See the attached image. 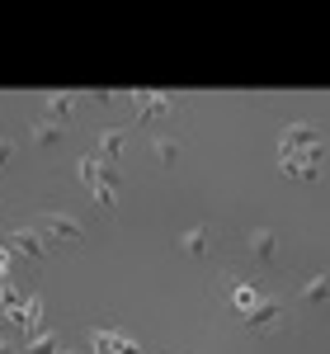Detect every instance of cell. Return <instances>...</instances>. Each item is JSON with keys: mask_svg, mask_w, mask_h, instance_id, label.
I'll return each mask as SVG.
<instances>
[{"mask_svg": "<svg viewBox=\"0 0 330 354\" xmlns=\"http://www.w3.org/2000/svg\"><path fill=\"white\" fill-rule=\"evenodd\" d=\"M246 326L255 330V335H274V330L283 326V298L264 293V298H260V302L246 312Z\"/></svg>", "mask_w": 330, "mask_h": 354, "instance_id": "1", "label": "cell"}, {"mask_svg": "<svg viewBox=\"0 0 330 354\" xmlns=\"http://www.w3.org/2000/svg\"><path fill=\"white\" fill-rule=\"evenodd\" d=\"M133 100H137L142 123H165L170 113L179 109V100H175V95H165V90H133Z\"/></svg>", "mask_w": 330, "mask_h": 354, "instance_id": "2", "label": "cell"}, {"mask_svg": "<svg viewBox=\"0 0 330 354\" xmlns=\"http://www.w3.org/2000/svg\"><path fill=\"white\" fill-rule=\"evenodd\" d=\"M38 232H43L48 241H66V245H76V241L85 236L81 222L66 218V213H43V218H38Z\"/></svg>", "mask_w": 330, "mask_h": 354, "instance_id": "3", "label": "cell"}, {"mask_svg": "<svg viewBox=\"0 0 330 354\" xmlns=\"http://www.w3.org/2000/svg\"><path fill=\"white\" fill-rule=\"evenodd\" d=\"M222 298H226L236 312H241V317H246L250 307L260 302V288H255V283H246V279H236V274H222Z\"/></svg>", "mask_w": 330, "mask_h": 354, "instance_id": "4", "label": "cell"}, {"mask_svg": "<svg viewBox=\"0 0 330 354\" xmlns=\"http://www.w3.org/2000/svg\"><path fill=\"white\" fill-rule=\"evenodd\" d=\"M307 147H321V133L307 128V123H293V128L283 133V142H278V156L288 161V156H298V151H307Z\"/></svg>", "mask_w": 330, "mask_h": 354, "instance_id": "5", "label": "cell"}, {"mask_svg": "<svg viewBox=\"0 0 330 354\" xmlns=\"http://www.w3.org/2000/svg\"><path fill=\"white\" fill-rule=\"evenodd\" d=\"M10 245H14L19 255H28V260H48V236H43L38 227H14V232H10Z\"/></svg>", "mask_w": 330, "mask_h": 354, "instance_id": "6", "label": "cell"}, {"mask_svg": "<svg viewBox=\"0 0 330 354\" xmlns=\"http://www.w3.org/2000/svg\"><path fill=\"white\" fill-rule=\"evenodd\" d=\"M14 326L24 330V340H28V345H33V340L43 335V298H38V293H33V298H24V312L14 317Z\"/></svg>", "mask_w": 330, "mask_h": 354, "instance_id": "7", "label": "cell"}, {"mask_svg": "<svg viewBox=\"0 0 330 354\" xmlns=\"http://www.w3.org/2000/svg\"><path fill=\"white\" fill-rule=\"evenodd\" d=\"M76 104H81V100H76L71 90H52V95H48V123H61V128H66L71 113H76Z\"/></svg>", "mask_w": 330, "mask_h": 354, "instance_id": "8", "label": "cell"}, {"mask_svg": "<svg viewBox=\"0 0 330 354\" xmlns=\"http://www.w3.org/2000/svg\"><path fill=\"white\" fill-rule=\"evenodd\" d=\"M28 137H33V147L52 151V147H61V142H66V128H61V123H48V118H38V123L28 128Z\"/></svg>", "mask_w": 330, "mask_h": 354, "instance_id": "9", "label": "cell"}, {"mask_svg": "<svg viewBox=\"0 0 330 354\" xmlns=\"http://www.w3.org/2000/svg\"><path fill=\"white\" fill-rule=\"evenodd\" d=\"M123 142H128V133H123V128H109V133L99 137V151H95V161L118 165V156H123Z\"/></svg>", "mask_w": 330, "mask_h": 354, "instance_id": "10", "label": "cell"}, {"mask_svg": "<svg viewBox=\"0 0 330 354\" xmlns=\"http://www.w3.org/2000/svg\"><path fill=\"white\" fill-rule=\"evenodd\" d=\"M250 255H255V260H274L278 255V236L269 227H255V232H250Z\"/></svg>", "mask_w": 330, "mask_h": 354, "instance_id": "11", "label": "cell"}, {"mask_svg": "<svg viewBox=\"0 0 330 354\" xmlns=\"http://www.w3.org/2000/svg\"><path fill=\"white\" fill-rule=\"evenodd\" d=\"M151 151H156V161H161V165L179 161V142H175V137H156V142H151Z\"/></svg>", "mask_w": 330, "mask_h": 354, "instance_id": "12", "label": "cell"}, {"mask_svg": "<svg viewBox=\"0 0 330 354\" xmlns=\"http://www.w3.org/2000/svg\"><path fill=\"white\" fill-rule=\"evenodd\" d=\"M184 250H189V255H203V250H208V227H203V222H198V227H193V232H184Z\"/></svg>", "mask_w": 330, "mask_h": 354, "instance_id": "13", "label": "cell"}, {"mask_svg": "<svg viewBox=\"0 0 330 354\" xmlns=\"http://www.w3.org/2000/svg\"><path fill=\"white\" fill-rule=\"evenodd\" d=\"M302 298L311 302V307H321V302H326V274H311V279H307Z\"/></svg>", "mask_w": 330, "mask_h": 354, "instance_id": "14", "label": "cell"}, {"mask_svg": "<svg viewBox=\"0 0 330 354\" xmlns=\"http://www.w3.org/2000/svg\"><path fill=\"white\" fill-rule=\"evenodd\" d=\"M28 350H33V354H61V340H57V330H43Z\"/></svg>", "mask_w": 330, "mask_h": 354, "instance_id": "15", "label": "cell"}, {"mask_svg": "<svg viewBox=\"0 0 330 354\" xmlns=\"http://www.w3.org/2000/svg\"><path fill=\"white\" fill-rule=\"evenodd\" d=\"M90 194H95V203H99V208H113V203H118V194H113V189H104V185H95Z\"/></svg>", "mask_w": 330, "mask_h": 354, "instance_id": "16", "label": "cell"}, {"mask_svg": "<svg viewBox=\"0 0 330 354\" xmlns=\"http://www.w3.org/2000/svg\"><path fill=\"white\" fill-rule=\"evenodd\" d=\"M10 156H14V142H10V137H0V165L10 161Z\"/></svg>", "mask_w": 330, "mask_h": 354, "instance_id": "17", "label": "cell"}, {"mask_svg": "<svg viewBox=\"0 0 330 354\" xmlns=\"http://www.w3.org/2000/svg\"><path fill=\"white\" fill-rule=\"evenodd\" d=\"M5 270H10V245H0V279H5Z\"/></svg>", "mask_w": 330, "mask_h": 354, "instance_id": "18", "label": "cell"}, {"mask_svg": "<svg viewBox=\"0 0 330 354\" xmlns=\"http://www.w3.org/2000/svg\"><path fill=\"white\" fill-rule=\"evenodd\" d=\"M0 354H14V350H10V345H0Z\"/></svg>", "mask_w": 330, "mask_h": 354, "instance_id": "19", "label": "cell"}]
</instances>
